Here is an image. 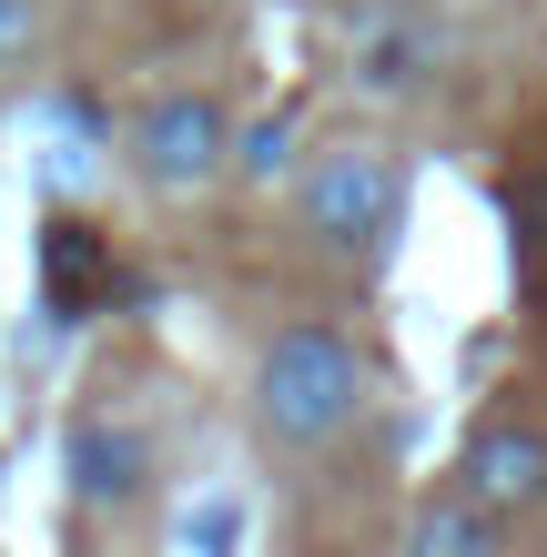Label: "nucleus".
<instances>
[{
  "label": "nucleus",
  "instance_id": "nucleus-1",
  "mask_svg": "<svg viewBox=\"0 0 547 557\" xmlns=\"http://www.w3.org/2000/svg\"><path fill=\"white\" fill-rule=\"evenodd\" d=\"M365 416V355L345 324H274L253 355V425L274 456H335Z\"/></svg>",
  "mask_w": 547,
  "mask_h": 557
},
{
  "label": "nucleus",
  "instance_id": "nucleus-2",
  "mask_svg": "<svg viewBox=\"0 0 547 557\" xmlns=\"http://www.w3.org/2000/svg\"><path fill=\"white\" fill-rule=\"evenodd\" d=\"M295 213H304V234L325 244V253H345V264H375V253L406 234V162H385L375 143H335V152L304 162Z\"/></svg>",
  "mask_w": 547,
  "mask_h": 557
},
{
  "label": "nucleus",
  "instance_id": "nucleus-3",
  "mask_svg": "<svg viewBox=\"0 0 547 557\" xmlns=\"http://www.w3.org/2000/svg\"><path fill=\"white\" fill-rule=\"evenodd\" d=\"M223 162H234V122H223L213 91H163V102H142V122H133V173L152 193H203Z\"/></svg>",
  "mask_w": 547,
  "mask_h": 557
},
{
  "label": "nucleus",
  "instance_id": "nucleus-4",
  "mask_svg": "<svg viewBox=\"0 0 547 557\" xmlns=\"http://www.w3.org/2000/svg\"><path fill=\"white\" fill-rule=\"evenodd\" d=\"M61 476H72L82 507H133L142 476H152V436L122 406H82L72 425H61Z\"/></svg>",
  "mask_w": 547,
  "mask_h": 557
},
{
  "label": "nucleus",
  "instance_id": "nucleus-5",
  "mask_svg": "<svg viewBox=\"0 0 547 557\" xmlns=\"http://www.w3.org/2000/svg\"><path fill=\"white\" fill-rule=\"evenodd\" d=\"M457 486L497 517H547V425H527V416L476 425L457 456Z\"/></svg>",
  "mask_w": 547,
  "mask_h": 557
},
{
  "label": "nucleus",
  "instance_id": "nucleus-6",
  "mask_svg": "<svg viewBox=\"0 0 547 557\" xmlns=\"http://www.w3.org/2000/svg\"><path fill=\"white\" fill-rule=\"evenodd\" d=\"M497 528H507V517H497V507H476L467 486H457V507H426V517H415V547H426V557H487Z\"/></svg>",
  "mask_w": 547,
  "mask_h": 557
},
{
  "label": "nucleus",
  "instance_id": "nucleus-7",
  "mask_svg": "<svg viewBox=\"0 0 547 557\" xmlns=\"http://www.w3.org/2000/svg\"><path fill=\"white\" fill-rule=\"evenodd\" d=\"M30 30H41V11H30V0H0V61H21Z\"/></svg>",
  "mask_w": 547,
  "mask_h": 557
}]
</instances>
